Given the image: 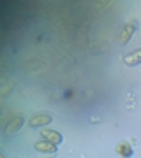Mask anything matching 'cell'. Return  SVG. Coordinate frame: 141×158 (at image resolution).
Listing matches in <instances>:
<instances>
[{
  "mask_svg": "<svg viewBox=\"0 0 141 158\" xmlns=\"http://www.w3.org/2000/svg\"><path fill=\"white\" fill-rule=\"evenodd\" d=\"M136 28V25H129V27H124L122 30V35H120V44H125L130 40V35H132V30Z\"/></svg>",
  "mask_w": 141,
  "mask_h": 158,
  "instance_id": "obj_6",
  "label": "cell"
},
{
  "mask_svg": "<svg viewBox=\"0 0 141 158\" xmlns=\"http://www.w3.org/2000/svg\"><path fill=\"white\" fill-rule=\"evenodd\" d=\"M0 158H6V155H4V153H0Z\"/></svg>",
  "mask_w": 141,
  "mask_h": 158,
  "instance_id": "obj_8",
  "label": "cell"
},
{
  "mask_svg": "<svg viewBox=\"0 0 141 158\" xmlns=\"http://www.w3.org/2000/svg\"><path fill=\"white\" fill-rule=\"evenodd\" d=\"M124 63L127 65V67H136V65H139L141 63V48L134 49L132 53H129V55H125Z\"/></svg>",
  "mask_w": 141,
  "mask_h": 158,
  "instance_id": "obj_3",
  "label": "cell"
},
{
  "mask_svg": "<svg viewBox=\"0 0 141 158\" xmlns=\"http://www.w3.org/2000/svg\"><path fill=\"white\" fill-rule=\"evenodd\" d=\"M41 137H42V141H50L53 142V144H60L62 142V134L60 132H56V130H50V128H42L41 130Z\"/></svg>",
  "mask_w": 141,
  "mask_h": 158,
  "instance_id": "obj_2",
  "label": "cell"
},
{
  "mask_svg": "<svg viewBox=\"0 0 141 158\" xmlns=\"http://www.w3.org/2000/svg\"><path fill=\"white\" fill-rule=\"evenodd\" d=\"M51 121H53L51 114H48V113H35V114L30 116V119H28V127H32V128H42V127H46V125H50Z\"/></svg>",
  "mask_w": 141,
  "mask_h": 158,
  "instance_id": "obj_1",
  "label": "cell"
},
{
  "mask_svg": "<svg viewBox=\"0 0 141 158\" xmlns=\"http://www.w3.org/2000/svg\"><path fill=\"white\" fill-rule=\"evenodd\" d=\"M34 148L39 153H56V151H58V146H56V144H53V142H50V141H39V142H35Z\"/></svg>",
  "mask_w": 141,
  "mask_h": 158,
  "instance_id": "obj_4",
  "label": "cell"
},
{
  "mask_svg": "<svg viewBox=\"0 0 141 158\" xmlns=\"http://www.w3.org/2000/svg\"><path fill=\"white\" fill-rule=\"evenodd\" d=\"M21 125H23V116H20V114H16L14 118L7 123L6 130L9 132V134H12V132H18V130L21 128Z\"/></svg>",
  "mask_w": 141,
  "mask_h": 158,
  "instance_id": "obj_5",
  "label": "cell"
},
{
  "mask_svg": "<svg viewBox=\"0 0 141 158\" xmlns=\"http://www.w3.org/2000/svg\"><path fill=\"white\" fill-rule=\"evenodd\" d=\"M117 151H118L122 156H130V155H132V149H130L129 144H120V146L117 148Z\"/></svg>",
  "mask_w": 141,
  "mask_h": 158,
  "instance_id": "obj_7",
  "label": "cell"
}]
</instances>
